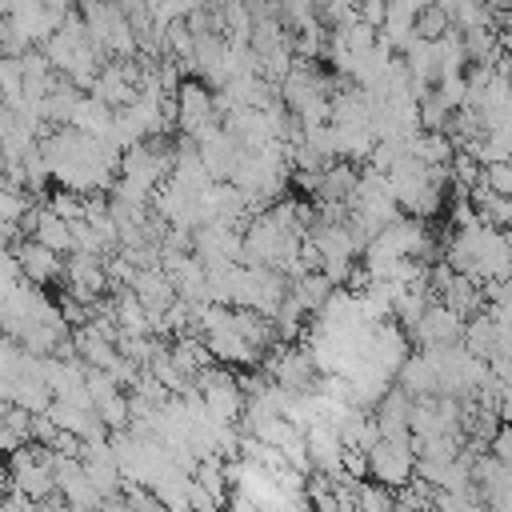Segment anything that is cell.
Segmentation results:
<instances>
[{
	"label": "cell",
	"instance_id": "9",
	"mask_svg": "<svg viewBox=\"0 0 512 512\" xmlns=\"http://www.w3.org/2000/svg\"><path fill=\"white\" fill-rule=\"evenodd\" d=\"M64 128H76V132H84V136H108V128H112V108L84 92V96L76 100V108H72V116H68Z\"/></svg>",
	"mask_w": 512,
	"mask_h": 512
},
{
	"label": "cell",
	"instance_id": "10",
	"mask_svg": "<svg viewBox=\"0 0 512 512\" xmlns=\"http://www.w3.org/2000/svg\"><path fill=\"white\" fill-rule=\"evenodd\" d=\"M168 360H172V368H176V372H184L188 380H192L200 368L216 364V360H212V352L204 348V340H200L196 332H184V336H180V340L168 348Z\"/></svg>",
	"mask_w": 512,
	"mask_h": 512
},
{
	"label": "cell",
	"instance_id": "7",
	"mask_svg": "<svg viewBox=\"0 0 512 512\" xmlns=\"http://www.w3.org/2000/svg\"><path fill=\"white\" fill-rule=\"evenodd\" d=\"M80 96H84V92H80L76 84H68L64 76H56V80H52V88L40 96V120H44V124H56V128H64Z\"/></svg>",
	"mask_w": 512,
	"mask_h": 512
},
{
	"label": "cell",
	"instance_id": "19",
	"mask_svg": "<svg viewBox=\"0 0 512 512\" xmlns=\"http://www.w3.org/2000/svg\"><path fill=\"white\" fill-rule=\"evenodd\" d=\"M0 512H36V504H32L28 496H20L16 488H8V492L0 496Z\"/></svg>",
	"mask_w": 512,
	"mask_h": 512
},
{
	"label": "cell",
	"instance_id": "5",
	"mask_svg": "<svg viewBox=\"0 0 512 512\" xmlns=\"http://www.w3.org/2000/svg\"><path fill=\"white\" fill-rule=\"evenodd\" d=\"M12 256H16V268H20V280H28V284H36V288L60 280V272H64V256H56L52 248L36 244L32 236H28V240H16Z\"/></svg>",
	"mask_w": 512,
	"mask_h": 512
},
{
	"label": "cell",
	"instance_id": "18",
	"mask_svg": "<svg viewBox=\"0 0 512 512\" xmlns=\"http://www.w3.org/2000/svg\"><path fill=\"white\" fill-rule=\"evenodd\" d=\"M488 440H492V452H488V456H492V460H500V464H512V436H508V428L500 424Z\"/></svg>",
	"mask_w": 512,
	"mask_h": 512
},
{
	"label": "cell",
	"instance_id": "16",
	"mask_svg": "<svg viewBox=\"0 0 512 512\" xmlns=\"http://www.w3.org/2000/svg\"><path fill=\"white\" fill-rule=\"evenodd\" d=\"M28 208H32V204H28L24 188H12V184H4V180H0V220H8V224H20Z\"/></svg>",
	"mask_w": 512,
	"mask_h": 512
},
{
	"label": "cell",
	"instance_id": "13",
	"mask_svg": "<svg viewBox=\"0 0 512 512\" xmlns=\"http://www.w3.org/2000/svg\"><path fill=\"white\" fill-rule=\"evenodd\" d=\"M412 28H416V36H420V40H440V36L452 28V20H448V12H444V8L428 4V8H420V12H416Z\"/></svg>",
	"mask_w": 512,
	"mask_h": 512
},
{
	"label": "cell",
	"instance_id": "2",
	"mask_svg": "<svg viewBox=\"0 0 512 512\" xmlns=\"http://www.w3.org/2000/svg\"><path fill=\"white\" fill-rule=\"evenodd\" d=\"M364 460H368V476L384 488H404L412 484V464H416V452H412V440H384L376 436L368 448H364Z\"/></svg>",
	"mask_w": 512,
	"mask_h": 512
},
{
	"label": "cell",
	"instance_id": "17",
	"mask_svg": "<svg viewBox=\"0 0 512 512\" xmlns=\"http://www.w3.org/2000/svg\"><path fill=\"white\" fill-rule=\"evenodd\" d=\"M48 208H52L60 220H76V216H84V196H80V192H68V188H60V192H52Z\"/></svg>",
	"mask_w": 512,
	"mask_h": 512
},
{
	"label": "cell",
	"instance_id": "6",
	"mask_svg": "<svg viewBox=\"0 0 512 512\" xmlns=\"http://www.w3.org/2000/svg\"><path fill=\"white\" fill-rule=\"evenodd\" d=\"M132 296L144 304V312H148V320H156L172 300H176V288H172V280L164 276V268H136V276H132Z\"/></svg>",
	"mask_w": 512,
	"mask_h": 512
},
{
	"label": "cell",
	"instance_id": "15",
	"mask_svg": "<svg viewBox=\"0 0 512 512\" xmlns=\"http://www.w3.org/2000/svg\"><path fill=\"white\" fill-rule=\"evenodd\" d=\"M68 232H72V252H88V256H104V252H108L104 240L96 236V228H92L84 216L68 220Z\"/></svg>",
	"mask_w": 512,
	"mask_h": 512
},
{
	"label": "cell",
	"instance_id": "8",
	"mask_svg": "<svg viewBox=\"0 0 512 512\" xmlns=\"http://www.w3.org/2000/svg\"><path fill=\"white\" fill-rule=\"evenodd\" d=\"M436 296H440V304H448L456 316H472V312H480V308H484L480 280L460 276V272H452V276H448V284H444Z\"/></svg>",
	"mask_w": 512,
	"mask_h": 512
},
{
	"label": "cell",
	"instance_id": "12",
	"mask_svg": "<svg viewBox=\"0 0 512 512\" xmlns=\"http://www.w3.org/2000/svg\"><path fill=\"white\" fill-rule=\"evenodd\" d=\"M24 100V72H20V56H4L0 52V104L16 108Z\"/></svg>",
	"mask_w": 512,
	"mask_h": 512
},
{
	"label": "cell",
	"instance_id": "4",
	"mask_svg": "<svg viewBox=\"0 0 512 512\" xmlns=\"http://www.w3.org/2000/svg\"><path fill=\"white\" fill-rule=\"evenodd\" d=\"M196 156H200V164H204V172H208L212 180H232V172H236L244 148L236 144V136H232L228 128H216V132H208L204 140H196Z\"/></svg>",
	"mask_w": 512,
	"mask_h": 512
},
{
	"label": "cell",
	"instance_id": "3",
	"mask_svg": "<svg viewBox=\"0 0 512 512\" xmlns=\"http://www.w3.org/2000/svg\"><path fill=\"white\" fill-rule=\"evenodd\" d=\"M460 328H464V316H456L448 304L432 300L416 324L408 328V344L416 348H448V344H460Z\"/></svg>",
	"mask_w": 512,
	"mask_h": 512
},
{
	"label": "cell",
	"instance_id": "1",
	"mask_svg": "<svg viewBox=\"0 0 512 512\" xmlns=\"http://www.w3.org/2000/svg\"><path fill=\"white\" fill-rule=\"evenodd\" d=\"M172 104H176V128L192 144L220 128V116H216V104H212V88H204L200 80H180L176 92H172Z\"/></svg>",
	"mask_w": 512,
	"mask_h": 512
},
{
	"label": "cell",
	"instance_id": "11",
	"mask_svg": "<svg viewBox=\"0 0 512 512\" xmlns=\"http://www.w3.org/2000/svg\"><path fill=\"white\" fill-rule=\"evenodd\" d=\"M332 288H336V284H332V280H328L320 268H312V272H300V276L292 280L288 296H292V300H296V304H300V308L312 316V312H320V304L328 300V292H332Z\"/></svg>",
	"mask_w": 512,
	"mask_h": 512
},
{
	"label": "cell",
	"instance_id": "14",
	"mask_svg": "<svg viewBox=\"0 0 512 512\" xmlns=\"http://www.w3.org/2000/svg\"><path fill=\"white\" fill-rule=\"evenodd\" d=\"M484 192H496V196H508L512 192V168L508 160H492V164H480V184Z\"/></svg>",
	"mask_w": 512,
	"mask_h": 512
},
{
	"label": "cell",
	"instance_id": "20",
	"mask_svg": "<svg viewBox=\"0 0 512 512\" xmlns=\"http://www.w3.org/2000/svg\"><path fill=\"white\" fill-rule=\"evenodd\" d=\"M40 4H44V8H52V12H60V16H68L76 0H40Z\"/></svg>",
	"mask_w": 512,
	"mask_h": 512
}]
</instances>
